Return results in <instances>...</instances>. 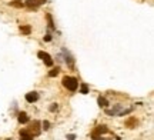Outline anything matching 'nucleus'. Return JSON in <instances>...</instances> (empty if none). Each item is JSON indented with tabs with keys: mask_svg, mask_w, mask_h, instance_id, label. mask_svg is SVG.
<instances>
[{
	"mask_svg": "<svg viewBox=\"0 0 154 140\" xmlns=\"http://www.w3.org/2000/svg\"><path fill=\"white\" fill-rule=\"evenodd\" d=\"M63 86H64L67 90H70V92H76L77 87H79V82H77V79H74V77L64 76V77H63Z\"/></svg>",
	"mask_w": 154,
	"mask_h": 140,
	"instance_id": "1",
	"label": "nucleus"
},
{
	"mask_svg": "<svg viewBox=\"0 0 154 140\" xmlns=\"http://www.w3.org/2000/svg\"><path fill=\"white\" fill-rule=\"evenodd\" d=\"M47 2V0H27V2L24 3V6H27L29 9H33V10H37L39 6L44 5Z\"/></svg>",
	"mask_w": 154,
	"mask_h": 140,
	"instance_id": "2",
	"label": "nucleus"
},
{
	"mask_svg": "<svg viewBox=\"0 0 154 140\" xmlns=\"http://www.w3.org/2000/svg\"><path fill=\"white\" fill-rule=\"evenodd\" d=\"M37 56H39V59H42L43 62H44V64L46 66H53V59L50 57V54L49 53H46V52H39L37 53Z\"/></svg>",
	"mask_w": 154,
	"mask_h": 140,
	"instance_id": "3",
	"label": "nucleus"
},
{
	"mask_svg": "<svg viewBox=\"0 0 154 140\" xmlns=\"http://www.w3.org/2000/svg\"><path fill=\"white\" fill-rule=\"evenodd\" d=\"M107 131H108V129H107L106 126H97V127H96V130L91 133V137H93L94 140H97V139H100V134L107 133Z\"/></svg>",
	"mask_w": 154,
	"mask_h": 140,
	"instance_id": "4",
	"label": "nucleus"
},
{
	"mask_svg": "<svg viewBox=\"0 0 154 140\" xmlns=\"http://www.w3.org/2000/svg\"><path fill=\"white\" fill-rule=\"evenodd\" d=\"M26 100H27L29 103H34V102H37V100H39V94H37V92H30V93H27V94H26Z\"/></svg>",
	"mask_w": 154,
	"mask_h": 140,
	"instance_id": "5",
	"label": "nucleus"
},
{
	"mask_svg": "<svg viewBox=\"0 0 154 140\" xmlns=\"http://www.w3.org/2000/svg\"><path fill=\"white\" fill-rule=\"evenodd\" d=\"M39 126H40V123H39V121H33L32 127L29 129V131L32 133V136H37V134L40 133V129H39Z\"/></svg>",
	"mask_w": 154,
	"mask_h": 140,
	"instance_id": "6",
	"label": "nucleus"
},
{
	"mask_svg": "<svg viewBox=\"0 0 154 140\" xmlns=\"http://www.w3.org/2000/svg\"><path fill=\"white\" fill-rule=\"evenodd\" d=\"M19 134H20L22 140H33V136H32V133L29 130H20Z\"/></svg>",
	"mask_w": 154,
	"mask_h": 140,
	"instance_id": "7",
	"label": "nucleus"
},
{
	"mask_svg": "<svg viewBox=\"0 0 154 140\" xmlns=\"http://www.w3.org/2000/svg\"><path fill=\"white\" fill-rule=\"evenodd\" d=\"M17 119H19V123H22V124H24V123L29 121V116H27V113H24V111H22Z\"/></svg>",
	"mask_w": 154,
	"mask_h": 140,
	"instance_id": "8",
	"label": "nucleus"
},
{
	"mask_svg": "<svg viewBox=\"0 0 154 140\" xmlns=\"http://www.w3.org/2000/svg\"><path fill=\"white\" fill-rule=\"evenodd\" d=\"M20 32L23 35H30L32 33V27L29 25H24V26H20Z\"/></svg>",
	"mask_w": 154,
	"mask_h": 140,
	"instance_id": "9",
	"label": "nucleus"
},
{
	"mask_svg": "<svg viewBox=\"0 0 154 140\" xmlns=\"http://www.w3.org/2000/svg\"><path fill=\"white\" fill-rule=\"evenodd\" d=\"M10 5H12L13 7H19V9L24 7V3H23V0H15V2H10Z\"/></svg>",
	"mask_w": 154,
	"mask_h": 140,
	"instance_id": "10",
	"label": "nucleus"
},
{
	"mask_svg": "<svg viewBox=\"0 0 154 140\" xmlns=\"http://www.w3.org/2000/svg\"><path fill=\"white\" fill-rule=\"evenodd\" d=\"M137 123H138V121H137V120H135L134 117H131V119H130V120H128V121H127L126 124H127V127L133 129V127H135V124H137Z\"/></svg>",
	"mask_w": 154,
	"mask_h": 140,
	"instance_id": "11",
	"label": "nucleus"
},
{
	"mask_svg": "<svg viewBox=\"0 0 154 140\" xmlns=\"http://www.w3.org/2000/svg\"><path fill=\"white\" fill-rule=\"evenodd\" d=\"M80 93H83V94H87V93H89V86H87L86 83L81 84V87H80Z\"/></svg>",
	"mask_w": 154,
	"mask_h": 140,
	"instance_id": "12",
	"label": "nucleus"
},
{
	"mask_svg": "<svg viewBox=\"0 0 154 140\" xmlns=\"http://www.w3.org/2000/svg\"><path fill=\"white\" fill-rule=\"evenodd\" d=\"M98 104H100V107H106L108 104V102L104 97H98Z\"/></svg>",
	"mask_w": 154,
	"mask_h": 140,
	"instance_id": "13",
	"label": "nucleus"
},
{
	"mask_svg": "<svg viewBox=\"0 0 154 140\" xmlns=\"http://www.w3.org/2000/svg\"><path fill=\"white\" fill-rule=\"evenodd\" d=\"M59 70H60L59 67H56V69H53L52 72H49V76H50V77H54V76H57V74H59Z\"/></svg>",
	"mask_w": 154,
	"mask_h": 140,
	"instance_id": "14",
	"label": "nucleus"
},
{
	"mask_svg": "<svg viewBox=\"0 0 154 140\" xmlns=\"http://www.w3.org/2000/svg\"><path fill=\"white\" fill-rule=\"evenodd\" d=\"M47 20H49V26H50V29H54V23H53V19H52L50 15H47Z\"/></svg>",
	"mask_w": 154,
	"mask_h": 140,
	"instance_id": "15",
	"label": "nucleus"
},
{
	"mask_svg": "<svg viewBox=\"0 0 154 140\" xmlns=\"http://www.w3.org/2000/svg\"><path fill=\"white\" fill-rule=\"evenodd\" d=\"M43 129H44V130H49V129H50V123H49L47 120L43 121Z\"/></svg>",
	"mask_w": 154,
	"mask_h": 140,
	"instance_id": "16",
	"label": "nucleus"
},
{
	"mask_svg": "<svg viewBox=\"0 0 154 140\" xmlns=\"http://www.w3.org/2000/svg\"><path fill=\"white\" fill-rule=\"evenodd\" d=\"M56 110H57V104L54 103V104H52V106H50V111H56Z\"/></svg>",
	"mask_w": 154,
	"mask_h": 140,
	"instance_id": "17",
	"label": "nucleus"
},
{
	"mask_svg": "<svg viewBox=\"0 0 154 140\" xmlns=\"http://www.w3.org/2000/svg\"><path fill=\"white\" fill-rule=\"evenodd\" d=\"M44 40H46V42H50V40H52V36H50V35H46V36H44Z\"/></svg>",
	"mask_w": 154,
	"mask_h": 140,
	"instance_id": "18",
	"label": "nucleus"
},
{
	"mask_svg": "<svg viewBox=\"0 0 154 140\" xmlns=\"http://www.w3.org/2000/svg\"><path fill=\"white\" fill-rule=\"evenodd\" d=\"M74 139H76L74 134H69V136H67V140H74Z\"/></svg>",
	"mask_w": 154,
	"mask_h": 140,
	"instance_id": "19",
	"label": "nucleus"
},
{
	"mask_svg": "<svg viewBox=\"0 0 154 140\" xmlns=\"http://www.w3.org/2000/svg\"><path fill=\"white\" fill-rule=\"evenodd\" d=\"M7 140H10V139H7Z\"/></svg>",
	"mask_w": 154,
	"mask_h": 140,
	"instance_id": "20",
	"label": "nucleus"
}]
</instances>
